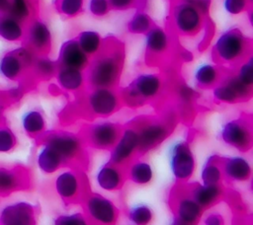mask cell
Here are the masks:
<instances>
[{"label": "cell", "mask_w": 253, "mask_h": 225, "mask_svg": "<svg viewBox=\"0 0 253 225\" xmlns=\"http://www.w3.org/2000/svg\"><path fill=\"white\" fill-rule=\"evenodd\" d=\"M164 80L158 73H140L119 93L123 105L129 108L143 106L147 102L156 100L163 91Z\"/></svg>", "instance_id": "3957f363"}, {"label": "cell", "mask_w": 253, "mask_h": 225, "mask_svg": "<svg viewBox=\"0 0 253 225\" xmlns=\"http://www.w3.org/2000/svg\"><path fill=\"white\" fill-rule=\"evenodd\" d=\"M27 46L37 54H47L52 45V35L46 22L34 19L30 22L25 33Z\"/></svg>", "instance_id": "2e32d148"}, {"label": "cell", "mask_w": 253, "mask_h": 225, "mask_svg": "<svg viewBox=\"0 0 253 225\" xmlns=\"http://www.w3.org/2000/svg\"><path fill=\"white\" fill-rule=\"evenodd\" d=\"M54 77L59 88L68 93H78L87 86L85 71L76 68L58 66Z\"/></svg>", "instance_id": "7402d4cb"}, {"label": "cell", "mask_w": 253, "mask_h": 225, "mask_svg": "<svg viewBox=\"0 0 253 225\" xmlns=\"http://www.w3.org/2000/svg\"><path fill=\"white\" fill-rule=\"evenodd\" d=\"M193 199L205 210L214 205L224 194V189L221 184L218 185H204L197 183L187 186Z\"/></svg>", "instance_id": "44dd1931"}, {"label": "cell", "mask_w": 253, "mask_h": 225, "mask_svg": "<svg viewBox=\"0 0 253 225\" xmlns=\"http://www.w3.org/2000/svg\"><path fill=\"white\" fill-rule=\"evenodd\" d=\"M21 125L27 134L38 136L44 132L46 121L43 113L40 110L31 109L21 115Z\"/></svg>", "instance_id": "f1b7e54d"}, {"label": "cell", "mask_w": 253, "mask_h": 225, "mask_svg": "<svg viewBox=\"0 0 253 225\" xmlns=\"http://www.w3.org/2000/svg\"><path fill=\"white\" fill-rule=\"evenodd\" d=\"M126 180V168L117 166L110 161L101 165L95 175L97 186L105 191L120 190Z\"/></svg>", "instance_id": "d6986e66"}, {"label": "cell", "mask_w": 253, "mask_h": 225, "mask_svg": "<svg viewBox=\"0 0 253 225\" xmlns=\"http://www.w3.org/2000/svg\"><path fill=\"white\" fill-rule=\"evenodd\" d=\"M212 97L216 102L223 104H236L240 102L236 93L222 79L218 84L212 87Z\"/></svg>", "instance_id": "d590c367"}, {"label": "cell", "mask_w": 253, "mask_h": 225, "mask_svg": "<svg viewBox=\"0 0 253 225\" xmlns=\"http://www.w3.org/2000/svg\"><path fill=\"white\" fill-rule=\"evenodd\" d=\"M175 32L182 37H196L206 25V15L186 0H175L171 11Z\"/></svg>", "instance_id": "5b68a950"}, {"label": "cell", "mask_w": 253, "mask_h": 225, "mask_svg": "<svg viewBox=\"0 0 253 225\" xmlns=\"http://www.w3.org/2000/svg\"><path fill=\"white\" fill-rule=\"evenodd\" d=\"M251 55V38L236 27L222 32L212 47V58L217 65L238 66Z\"/></svg>", "instance_id": "7a4b0ae2"}, {"label": "cell", "mask_w": 253, "mask_h": 225, "mask_svg": "<svg viewBox=\"0 0 253 225\" xmlns=\"http://www.w3.org/2000/svg\"><path fill=\"white\" fill-rule=\"evenodd\" d=\"M123 106L117 88L89 89L85 99L87 112L95 117L107 118L116 113Z\"/></svg>", "instance_id": "30bf717a"}, {"label": "cell", "mask_w": 253, "mask_h": 225, "mask_svg": "<svg viewBox=\"0 0 253 225\" xmlns=\"http://www.w3.org/2000/svg\"><path fill=\"white\" fill-rule=\"evenodd\" d=\"M9 6V0H0V14L6 13Z\"/></svg>", "instance_id": "7dc6e473"}, {"label": "cell", "mask_w": 253, "mask_h": 225, "mask_svg": "<svg viewBox=\"0 0 253 225\" xmlns=\"http://www.w3.org/2000/svg\"><path fill=\"white\" fill-rule=\"evenodd\" d=\"M236 76L248 87H253V58L252 55L238 65Z\"/></svg>", "instance_id": "ab89813d"}, {"label": "cell", "mask_w": 253, "mask_h": 225, "mask_svg": "<svg viewBox=\"0 0 253 225\" xmlns=\"http://www.w3.org/2000/svg\"><path fill=\"white\" fill-rule=\"evenodd\" d=\"M88 10L94 17H104L111 11L109 0H89Z\"/></svg>", "instance_id": "ee69618b"}, {"label": "cell", "mask_w": 253, "mask_h": 225, "mask_svg": "<svg viewBox=\"0 0 253 225\" xmlns=\"http://www.w3.org/2000/svg\"><path fill=\"white\" fill-rule=\"evenodd\" d=\"M252 0H223V8L229 15L236 16L248 12L251 8Z\"/></svg>", "instance_id": "b9f144b4"}, {"label": "cell", "mask_w": 253, "mask_h": 225, "mask_svg": "<svg viewBox=\"0 0 253 225\" xmlns=\"http://www.w3.org/2000/svg\"><path fill=\"white\" fill-rule=\"evenodd\" d=\"M31 68L37 77L47 80L55 76L58 63L47 56V54H38Z\"/></svg>", "instance_id": "1f68e13d"}, {"label": "cell", "mask_w": 253, "mask_h": 225, "mask_svg": "<svg viewBox=\"0 0 253 225\" xmlns=\"http://www.w3.org/2000/svg\"><path fill=\"white\" fill-rule=\"evenodd\" d=\"M169 225H191V224H188V223H186V222H184V221L178 219L177 217L173 216L172 219H171V221H170V224H169Z\"/></svg>", "instance_id": "c3c4849f"}, {"label": "cell", "mask_w": 253, "mask_h": 225, "mask_svg": "<svg viewBox=\"0 0 253 225\" xmlns=\"http://www.w3.org/2000/svg\"><path fill=\"white\" fill-rule=\"evenodd\" d=\"M42 143L49 145L62 158L64 165L79 161L84 154V140L82 136L63 130H56L46 133Z\"/></svg>", "instance_id": "ba28073f"}, {"label": "cell", "mask_w": 253, "mask_h": 225, "mask_svg": "<svg viewBox=\"0 0 253 225\" xmlns=\"http://www.w3.org/2000/svg\"><path fill=\"white\" fill-rule=\"evenodd\" d=\"M197 96V92L186 83H180L176 88V97L183 105H191Z\"/></svg>", "instance_id": "7bdbcfd3"}, {"label": "cell", "mask_w": 253, "mask_h": 225, "mask_svg": "<svg viewBox=\"0 0 253 225\" xmlns=\"http://www.w3.org/2000/svg\"><path fill=\"white\" fill-rule=\"evenodd\" d=\"M201 184L204 185H218L221 184L223 180V175L220 166V156L217 154H212L209 156L200 172Z\"/></svg>", "instance_id": "83f0119b"}, {"label": "cell", "mask_w": 253, "mask_h": 225, "mask_svg": "<svg viewBox=\"0 0 253 225\" xmlns=\"http://www.w3.org/2000/svg\"><path fill=\"white\" fill-rule=\"evenodd\" d=\"M17 145V137L8 126H0V153L11 152Z\"/></svg>", "instance_id": "60d3db41"}, {"label": "cell", "mask_w": 253, "mask_h": 225, "mask_svg": "<svg viewBox=\"0 0 253 225\" xmlns=\"http://www.w3.org/2000/svg\"><path fill=\"white\" fill-rule=\"evenodd\" d=\"M204 225H224V218L218 212H211L205 217Z\"/></svg>", "instance_id": "bcb514c9"}, {"label": "cell", "mask_w": 253, "mask_h": 225, "mask_svg": "<svg viewBox=\"0 0 253 225\" xmlns=\"http://www.w3.org/2000/svg\"><path fill=\"white\" fill-rule=\"evenodd\" d=\"M1 119H2V114H1V108H0V124H1Z\"/></svg>", "instance_id": "681fc988"}, {"label": "cell", "mask_w": 253, "mask_h": 225, "mask_svg": "<svg viewBox=\"0 0 253 225\" xmlns=\"http://www.w3.org/2000/svg\"><path fill=\"white\" fill-rule=\"evenodd\" d=\"M53 187L57 196L66 203L81 201L87 192L84 178L74 169H66L58 173Z\"/></svg>", "instance_id": "7c38bea8"}, {"label": "cell", "mask_w": 253, "mask_h": 225, "mask_svg": "<svg viewBox=\"0 0 253 225\" xmlns=\"http://www.w3.org/2000/svg\"><path fill=\"white\" fill-rule=\"evenodd\" d=\"M125 57V46L120 40L104 38L102 49L90 59L85 70L88 88H117L123 74Z\"/></svg>", "instance_id": "6da1fadb"}, {"label": "cell", "mask_w": 253, "mask_h": 225, "mask_svg": "<svg viewBox=\"0 0 253 225\" xmlns=\"http://www.w3.org/2000/svg\"><path fill=\"white\" fill-rule=\"evenodd\" d=\"M53 225H91L84 212L62 213L53 219Z\"/></svg>", "instance_id": "f35d334b"}, {"label": "cell", "mask_w": 253, "mask_h": 225, "mask_svg": "<svg viewBox=\"0 0 253 225\" xmlns=\"http://www.w3.org/2000/svg\"><path fill=\"white\" fill-rule=\"evenodd\" d=\"M55 8L61 16L74 18L83 12L84 0H56Z\"/></svg>", "instance_id": "8d00e7d4"}, {"label": "cell", "mask_w": 253, "mask_h": 225, "mask_svg": "<svg viewBox=\"0 0 253 225\" xmlns=\"http://www.w3.org/2000/svg\"><path fill=\"white\" fill-rule=\"evenodd\" d=\"M220 166L223 178L229 182L245 183L251 179L252 166L245 156L220 157Z\"/></svg>", "instance_id": "ac0fdd59"}, {"label": "cell", "mask_w": 253, "mask_h": 225, "mask_svg": "<svg viewBox=\"0 0 253 225\" xmlns=\"http://www.w3.org/2000/svg\"><path fill=\"white\" fill-rule=\"evenodd\" d=\"M37 165L41 172L46 175L54 174L60 168L65 166L59 154L49 145L42 142L37 153Z\"/></svg>", "instance_id": "cb8c5ba5"}, {"label": "cell", "mask_w": 253, "mask_h": 225, "mask_svg": "<svg viewBox=\"0 0 253 225\" xmlns=\"http://www.w3.org/2000/svg\"><path fill=\"white\" fill-rule=\"evenodd\" d=\"M6 13L21 23H24L32 16V0H9V6Z\"/></svg>", "instance_id": "e575fe53"}, {"label": "cell", "mask_w": 253, "mask_h": 225, "mask_svg": "<svg viewBox=\"0 0 253 225\" xmlns=\"http://www.w3.org/2000/svg\"><path fill=\"white\" fill-rule=\"evenodd\" d=\"M123 126L118 122L102 119L87 125L82 138L85 145L96 150H111L118 141Z\"/></svg>", "instance_id": "8fae6325"}, {"label": "cell", "mask_w": 253, "mask_h": 225, "mask_svg": "<svg viewBox=\"0 0 253 225\" xmlns=\"http://www.w3.org/2000/svg\"><path fill=\"white\" fill-rule=\"evenodd\" d=\"M138 137L133 124L123 126L116 144L110 150L109 161L117 166L126 168L137 155Z\"/></svg>", "instance_id": "5bb4252c"}, {"label": "cell", "mask_w": 253, "mask_h": 225, "mask_svg": "<svg viewBox=\"0 0 253 225\" xmlns=\"http://www.w3.org/2000/svg\"><path fill=\"white\" fill-rule=\"evenodd\" d=\"M37 206L25 199L0 206V225H37Z\"/></svg>", "instance_id": "9a60e30c"}, {"label": "cell", "mask_w": 253, "mask_h": 225, "mask_svg": "<svg viewBox=\"0 0 253 225\" xmlns=\"http://www.w3.org/2000/svg\"><path fill=\"white\" fill-rule=\"evenodd\" d=\"M222 71L215 63H202L194 71V81L199 88L210 89L222 79Z\"/></svg>", "instance_id": "d4e9b609"}, {"label": "cell", "mask_w": 253, "mask_h": 225, "mask_svg": "<svg viewBox=\"0 0 253 225\" xmlns=\"http://www.w3.org/2000/svg\"><path fill=\"white\" fill-rule=\"evenodd\" d=\"M27 66L15 49L5 53L0 58V76L9 81L18 80Z\"/></svg>", "instance_id": "484cf974"}, {"label": "cell", "mask_w": 253, "mask_h": 225, "mask_svg": "<svg viewBox=\"0 0 253 225\" xmlns=\"http://www.w3.org/2000/svg\"><path fill=\"white\" fill-rule=\"evenodd\" d=\"M127 220L131 225H149L154 217L151 207L145 203H135L127 209Z\"/></svg>", "instance_id": "d6a6232c"}, {"label": "cell", "mask_w": 253, "mask_h": 225, "mask_svg": "<svg viewBox=\"0 0 253 225\" xmlns=\"http://www.w3.org/2000/svg\"><path fill=\"white\" fill-rule=\"evenodd\" d=\"M56 61L58 66L85 71L90 63V57L81 49L75 38H70L60 45Z\"/></svg>", "instance_id": "ffe728a7"}, {"label": "cell", "mask_w": 253, "mask_h": 225, "mask_svg": "<svg viewBox=\"0 0 253 225\" xmlns=\"http://www.w3.org/2000/svg\"><path fill=\"white\" fill-rule=\"evenodd\" d=\"M140 0H109L111 10L126 11L134 8L138 5Z\"/></svg>", "instance_id": "f6af8a7d"}, {"label": "cell", "mask_w": 253, "mask_h": 225, "mask_svg": "<svg viewBox=\"0 0 253 225\" xmlns=\"http://www.w3.org/2000/svg\"><path fill=\"white\" fill-rule=\"evenodd\" d=\"M81 49L90 57L95 56L103 47L104 38L101 35L92 30H85L80 32L75 38Z\"/></svg>", "instance_id": "4dcf8cb0"}, {"label": "cell", "mask_w": 253, "mask_h": 225, "mask_svg": "<svg viewBox=\"0 0 253 225\" xmlns=\"http://www.w3.org/2000/svg\"><path fill=\"white\" fill-rule=\"evenodd\" d=\"M25 35L23 23L7 13L0 14V38L4 40L15 42L22 39Z\"/></svg>", "instance_id": "f546056e"}, {"label": "cell", "mask_w": 253, "mask_h": 225, "mask_svg": "<svg viewBox=\"0 0 253 225\" xmlns=\"http://www.w3.org/2000/svg\"><path fill=\"white\" fill-rule=\"evenodd\" d=\"M27 185L28 176L22 169L0 166V195H8Z\"/></svg>", "instance_id": "603a6c76"}, {"label": "cell", "mask_w": 253, "mask_h": 225, "mask_svg": "<svg viewBox=\"0 0 253 225\" xmlns=\"http://www.w3.org/2000/svg\"><path fill=\"white\" fill-rule=\"evenodd\" d=\"M154 25L153 20L146 12L138 10L128 20L126 29L132 35H145Z\"/></svg>", "instance_id": "836d02e7"}, {"label": "cell", "mask_w": 253, "mask_h": 225, "mask_svg": "<svg viewBox=\"0 0 253 225\" xmlns=\"http://www.w3.org/2000/svg\"><path fill=\"white\" fill-rule=\"evenodd\" d=\"M144 37L145 54L150 61L161 60L170 52L171 38L164 28L154 25Z\"/></svg>", "instance_id": "e0dca14e"}, {"label": "cell", "mask_w": 253, "mask_h": 225, "mask_svg": "<svg viewBox=\"0 0 253 225\" xmlns=\"http://www.w3.org/2000/svg\"><path fill=\"white\" fill-rule=\"evenodd\" d=\"M168 163L172 176L179 183L188 182L196 170V159L191 146L185 140H177L168 148Z\"/></svg>", "instance_id": "9c48e42d"}, {"label": "cell", "mask_w": 253, "mask_h": 225, "mask_svg": "<svg viewBox=\"0 0 253 225\" xmlns=\"http://www.w3.org/2000/svg\"><path fill=\"white\" fill-rule=\"evenodd\" d=\"M82 206L84 214L91 225H116L119 219V209L108 197L87 191L83 196Z\"/></svg>", "instance_id": "8992f818"}, {"label": "cell", "mask_w": 253, "mask_h": 225, "mask_svg": "<svg viewBox=\"0 0 253 225\" xmlns=\"http://www.w3.org/2000/svg\"><path fill=\"white\" fill-rule=\"evenodd\" d=\"M138 137L137 155H143L163 143L171 134L173 121L158 117H143L133 123Z\"/></svg>", "instance_id": "277c9868"}, {"label": "cell", "mask_w": 253, "mask_h": 225, "mask_svg": "<svg viewBox=\"0 0 253 225\" xmlns=\"http://www.w3.org/2000/svg\"><path fill=\"white\" fill-rule=\"evenodd\" d=\"M222 80L232 88V90L238 96L240 102L248 100L251 97V95H252V88L246 86L245 84H243L238 79V77L236 76L235 73L227 74V75L223 76Z\"/></svg>", "instance_id": "74e56055"}, {"label": "cell", "mask_w": 253, "mask_h": 225, "mask_svg": "<svg viewBox=\"0 0 253 225\" xmlns=\"http://www.w3.org/2000/svg\"><path fill=\"white\" fill-rule=\"evenodd\" d=\"M126 178L133 184L144 186L148 185L153 180L152 166L143 160H132L126 167Z\"/></svg>", "instance_id": "4316f807"}, {"label": "cell", "mask_w": 253, "mask_h": 225, "mask_svg": "<svg viewBox=\"0 0 253 225\" xmlns=\"http://www.w3.org/2000/svg\"><path fill=\"white\" fill-rule=\"evenodd\" d=\"M170 205L174 213L173 216L191 225H198L204 212V209L193 199L185 185L173 188Z\"/></svg>", "instance_id": "4fadbf2b"}, {"label": "cell", "mask_w": 253, "mask_h": 225, "mask_svg": "<svg viewBox=\"0 0 253 225\" xmlns=\"http://www.w3.org/2000/svg\"><path fill=\"white\" fill-rule=\"evenodd\" d=\"M220 139L227 146L241 152H248L253 145V128L249 116H239L224 122L219 131Z\"/></svg>", "instance_id": "52a82bcc"}]
</instances>
